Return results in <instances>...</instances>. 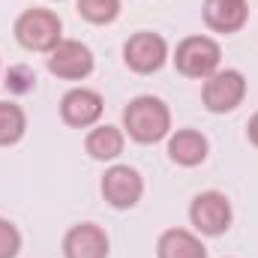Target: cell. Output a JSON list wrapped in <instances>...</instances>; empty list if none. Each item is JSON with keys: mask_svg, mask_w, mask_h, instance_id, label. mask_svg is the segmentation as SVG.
<instances>
[{"mask_svg": "<svg viewBox=\"0 0 258 258\" xmlns=\"http://www.w3.org/2000/svg\"><path fill=\"white\" fill-rule=\"evenodd\" d=\"M54 3H60V0H54Z\"/></svg>", "mask_w": 258, "mask_h": 258, "instance_id": "ffe728a7", "label": "cell"}, {"mask_svg": "<svg viewBox=\"0 0 258 258\" xmlns=\"http://www.w3.org/2000/svg\"><path fill=\"white\" fill-rule=\"evenodd\" d=\"M123 132L135 144H159L171 135V108L150 93L129 99L123 108Z\"/></svg>", "mask_w": 258, "mask_h": 258, "instance_id": "6da1fadb", "label": "cell"}, {"mask_svg": "<svg viewBox=\"0 0 258 258\" xmlns=\"http://www.w3.org/2000/svg\"><path fill=\"white\" fill-rule=\"evenodd\" d=\"M246 138H249V144L258 147V111L249 117V123H246Z\"/></svg>", "mask_w": 258, "mask_h": 258, "instance_id": "d6986e66", "label": "cell"}, {"mask_svg": "<svg viewBox=\"0 0 258 258\" xmlns=\"http://www.w3.org/2000/svg\"><path fill=\"white\" fill-rule=\"evenodd\" d=\"M99 192L114 210H132L144 195V177L132 165H108L99 180Z\"/></svg>", "mask_w": 258, "mask_h": 258, "instance_id": "52a82bcc", "label": "cell"}, {"mask_svg": "<svg viewBox=\"0 0 258 258\" xmlns=\"http://www.w3.org/2000/svg\"><path fill=\"white\" fill-rule=\"evenodd\" d=\"M246 99V78L240 69H216L201 84V102L210 114H231Z\"/></svg>", "mask_w": 258, "mask_h": 258, "instance_id": "277c9868", "label": "cell"}, {"mask_svg": "<svg viewBox=\"0 0 258 258\" xmlns=\"http://www.w3.org/2000/svg\"><path fill=\"white\" fill-rule=\"evenodd\" d=\"M105 111V102L96 90L90 87H72L60 99V120L72 129H90L99 123Z\"/></svg>", "mask_w": 258, "mask_h": 258, "instance_id": "9c48e42d", "label": "cell"}, {"mask_svg": "<svg viewBox=\"0 0 258 258\" xmlns=\"http://www.w3.org/2000/svg\"><path fill=\"white\" fill-rule=\"evenodd\" d=\"M21 252V231L15 222L0 216V258H15Z\"/></svg>", "mask_w": 258, "mask_h": 258, "instance_id": "ac0fdd59", "label": "cell"}, {"mask_svg": "<svg viewBox=\"0 0 258 258\" xmlns=\"http://www.w3.org/2000/svg\"><path fill=\"white\" fill-rule=\"evenodd\" d=\"M231 219H234V210H231V201L228 195L219 192V189H204L192 198L189 204V222L201 237H219L231 228Z\"/></svg>", "mask_w": 258, "mask_h": 258, "instance_id": "5b68a950", "label": "cell"}, {"mask_svg": "<svg viewBox=\"0 0 258 258\" xmlns=\"http://www.w3.org/2000/svg\"><path fill=\"white\" fill-rule=\"evenodd\" d=\"M75 9H78V15H81L87 24L102 27V24L117 21V15H120V0H78Z\"/></svg>", "mask_w": 258, "mask_h": 258, "instance_id": "2e32d148", "label": "cell"}, {"mask_svg": "<svg viewBox=\"0 0 258 258\" xmlns=\"http://www.w3.org/2000/svg\"><path fill=\"white\" fill-rule=\"evenodd\" d=\"M123 147H126V132L111 123L90 126V132L84 135V150L96 162H114L123 153Z\"/></svg>", "mask_w": 258, "mask_h": 258, "instance_id": "4fadbf2b", "label": "cell"}, {"mask_svg": "<svg viewBox=\"0 0 258 258\" xmlns=\"http://www.w3.org/2000/svg\"><path fill=\"white\" fill-rule=\"evenodd\" d=\"M6 90L9 93H18V96H24V93H30L33 87H36V72L30 69V66L24 63H15L6 69Z\"/></svg>", "mask_w": 258, "mask_h": 258, "instance_id": "e0dca14e", "label": "cell"}, {"mask_svg": "<svg viewBox=\"0 0 258 258\" xmlns=\"http://www.w3.org/2000/svg\"><path fill=\"white\" fill-rule=\"evenodd\" d=\"M156 258H207V246L189 228H168L156 240Z\"/></svg>", "mask_w": 258, "mask_h": 258, "instance_id": "5bb4252c", "label": "cell"}, {"mask_svg": "<svg viewBox=\"0 0 258 258\" xmlns=\"http://www.w3.org/2000/svg\"><path fill=\"white\" fill-rule=\"evenodd\" d=\"M27 132V114L15 102H0V147H12Z\"/></svg>", "mask_w": 258, "mask_h": 258, "instance_id": "9a60e30c", "label": "cell"}, {"mask_svg": "<svg viewBox=\"0 0 258 258\" xmlns=\"http://www.w3.org/2000/svg\"><path fill=\"white\" fill-rule=\"evenodd\" d=\"M210 141L198 129H174L168 135V159L180 168H195L207 159Z\"/></svg>", "mask_w": 258, "mask_h": 258, "instance_id": "7c38bea8", "label": "cell"}, {"mask_svg": "<svg viewBox=\"0 0 258 258\" xmlns=\"http://www.w3.org/2000/svg\"><path fill=\"white\" fill-rule=\"evenodd\" d=\"M45 66H48L51 75H57L63 81H84L93 72L96 60H93V51L84 42H78V39H60L57 48L48 51Z\"/></svg>", "mask_w": 258, "mask_h": 258, "instance_id": "ba28073f", "label": "cell"}, {"mask_svg": "<svg viewBox=\"0 0 258 258\" xmlns=\"http://www.w3.org/2000/svg\"><path fill=\"white\" fill-rule=\"evenodd\" d=\"M12 33H15V42L27 51H42L48 54L51 48H57V42L63 39V21L54 9H45V6H33V9H24L15 24H12Z\"/></svg>", "mask_w": 258, "mask_h": 258, "instance_id": "7a4b0ae2", "label": "cell"}, {"mask_svg": "<svg viewBox=\"0 0 258 258\" xmlns=\"http://www.w3.org/2000/svg\"><path fill=\"white\" fill-rule=\"evenodd\" d=\"M201 18L207 30L213 33H237L249 21V3L246 0H204L201 3Z\"/></svg>", "mask_w": 258, "mask_h": 258, "instance_id": "8fae6325", "label": "cell"}, {"mask_svg": "<svg viewBox=\"0 0 258 258\" xmlns=\"http://www.w3.org/2000/svg\"><path fill=\"white\" fill-rule=\"evenodd\" d=\"M171 60H174V69H177L183 78H198V81H204V78H210V75L219 69V63H222V48H219L216 39L195 33V36H186V39L177 42Z\"/></svg>", "mask_w": 258, "mask_h": 258, "instance_id": "3957f363", "label": "cell"}, {"mask_svg": "<svg viewBox=\"0 0 258 258\" xmlns=\"http://www.w3.org/2000/svg\"><path fill=\"white\" fill-rule=\"evenodd\" d=\"M165 60H168V42L153 30H138L123 42V63L135 75H153L165 66Z\"/></svg>", "mask_w": 258, "mask_h": 258, "instance_id": "8992f818", "label": "cell"}, {"mask_svg": "<svg viewBox=\"0 0 258 258\" xmlns=\"http://www.w3.org/2000/svg\"><path fill=\"white\" fill-rule=\"evenodd\" d=\"M108 234L96 222H78L63 234V258H108Z\"/></svg>", "mask_w": 258, "mask_h": 258, "instance_id": "30bf717a", "label": "cell"}]
</instances>
